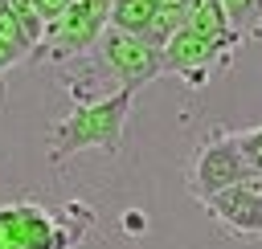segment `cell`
<instances>
[{"mask_svg": "<svg viewBox=\"0 0 262 249\" xmlns=\"http://www.w3.org/2000/svg\"><path fill=\"white\" fill-rule=\"evenodd\" d=\"M229 57H233L229 49H221V45L196 37L192 29H180V33L160 49V65H164V73L184 78L192 90H201V86L209 82V73H213L217 65H225Z\"/></svg>", "mask_w": 262, "mask_h": 249, "instance_id": "8992f818", "label": "cell"}, {"mask_svg": "<svg viewBox=\"0 0 262 249\" xmlns=\"http://www.w3.org/2000/svg\"><path fill=\"white\" fill-rule=\"evenodd\" d=\"M229 29L246 41V37H258L262 33V0H217Z\"/></svg>", "mask_w": 262, "mask_h": 249, "instance_id": "8fae6325", "label": "cell"}, {"mask_svg": "<svg viewBox=\"0 0 262 249\" xmlns=\"http://www.w3.org/2000/svg\"><path fill=\"white\" fill-rule=\"evenodd\" d=\"M70 4H74V0H33V8H37V16H41L45 24H53V20H57V16H61V12H66Z\"/></svg>", "mask_w": 262, "mask_h": 249, "instance_id": "4fadbf2b", "label": "cell"}, {"mask_svg": "<svg viewBox=\"0 0 262 249\" xmlns=\"http://www.w3.org/2000/svg\"><path fill=\"white\" fill-rule=\"evenodd\" d=\"M94 49H98V57H102V69L115 78V90H131V94H139L151 78L164 73V65H160V49H151L143 37H127V33L106 29V33L98 37Z\"/></svg>", "mask_w": 262, "mask_h": 249, "instance_id": "5b68a950", "label": "cell"}, {"mask_svg": "<svg viewBox=\"0 0 262 249\" xmlns=\"http://www.w3.org/2000/svg\"><path fill=\"white\" fill-rule=\"evenodd\" d=\"M33 57V49H29V41L20 37V29L4 16V8H0V90H4V73L8 69H16L20 61H29Z\"/></svg>", "mask_w": 262, "mask_h": 249, "instance_id": "30bf717a", "label": "cell"}, {"mask_svg": "<svg viewBox=\"0 0 262 249\" xmlns=\"http://www.w3.org/2000/svg\"><path fill=\"white\" fill-rule=\"evenodd\" d=\"M131 102H135L131 90H115L106 98H78V106L49 127V163H66L70 155L90 151V147L115 155L123 143Z\"/></svg>", "mask_w": 262, "mask_h": 249, "instance_id": "6da1fadb", "label": "cell"}, {"mask_svg": "<svg viewBox=\"0 0 262 249\" xmlns=\"http://www.w3.org/2000/svg\"><path fill=\"white\" fill-rule=\"evenodd\" d=\"M90 229H94L90 208H82L78 220H70V204L61 212L41 208L37 200L0 204V245L4 249H78Z\"/></svg>", "mask_w": 262, "mask_h": 249, "instance_id": "7a4b0ae2", "label": "cell"}, {"mask_svg": "<svg viewBox=\"0 0 262 249\" xmlns=\"http://www.w3.org/2000/svg\"><path fill=\"white\" fill-rule=\"evenodd\" d=\"M237 143L246 151V163L254 176H262V127H250V131H237Z\"/></svg>", "mask_w": 262, "mask_h": 249, "instance_id": "7c38bea8", "label": "cell"}, {"mask_svg": "<svg viewBox=\"0 0 262 249\" xmlns=\"http://www.w3.org/2000/svg\"><path fill=\"white\" fill-rule=\"evenodd\" d=\"M156 16V0H111V16L106 29L127 33V37H143V29Z\"/></svg>", "mask_w": 262, "mask_h": 249, "instance_id": "ba28073f", "label": "cell"}, {"mask_svg": "<svg viewBox=\"0 0 262 249\" xmlns=\"http://www.w3.org/2000/svg\"><path fill=\"white\" fill-rule=\"evenodd\" d=\"M0 8H4V16L20 29V37L29 41V49L37 53V49H41V41H45V20L37 16L33 0H0ZM29 61H33V57H29Z\"/></svg>", "mask_w": 262, "mask_h": 249, "instance_id": "9c48e42d", "label": "cell"}, {"mask_svg": "<svg viewBox=\"0 0 262 249\" xmlns=\"http://www.w3.org/2000/svg\"><path fill=\"white\" fill-rule=\"evenodd\" d=\"M123 229H127V233H143V229H147V225H143V212H127V216H123Z\"/></svg>", "mask_w": 262, "mask_h": 249, "instance_id": "5bb4252c", "label": "cell"}, {"mask_svg": "<svg viewBox=\"0 0 262 249\" xmlns=\"http://www.w3.org/2000/svg\"><path fill=\"white\" fill-rule=\"evenodd\" d=\"M254 171H250V163H246V151H242V143H237V131H213L201 147H196V155H192V167H188V192H192V200H209V196H217V192H225V188H233V184H242V180H250Z\"/></svg>", "mask_w": 262, "mask_h": 249, "instance_id": "277c9868", "label": "cell"}, {"mask_svg": "<svg viewBox=\"0 0 262 249\" xmlns=\"http://www.w3.org/2000/svg\"><path fill=\"white\" fill-rule=\"evenodd\" d=\"M205 212L233 237H262V188L258 180H242L205 200Z\"/></svg>", "mask_w": 262, "mask_h": 249, "instance_id": "52a82bcc", "label": "cell"}, {"mask_svg": "<svg viewBox=\"0 0 262 249\" xmlns=\"http://www.w3.org/2000/svg\"><path fill=\"white\" fill-rule=\"evenodd\" d=\"M106 16H111V0H74L53 24H45V41L33 53V61H70L90 53L106 33Z\"/></svg>", "mask_w": 262, "mask_h": 249, "instance_id": "3957f363", "label": "cell"}]
</instances>
